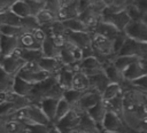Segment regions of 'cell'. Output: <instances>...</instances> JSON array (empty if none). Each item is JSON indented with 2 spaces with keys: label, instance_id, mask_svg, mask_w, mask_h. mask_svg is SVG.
<instances>
[{
  "label": "cell",
  "instance_id": "obj_13",
  "mask_svg": "<svg viewBox=\"0 0 147 133\" xmlns=\"http://www.w3.org/2000/svg\"><path fill=\"white\" fill-rule=\"evenodd\" d=\"M74 75H75V71L72 70V68H71L70 65H64V66L61 69V71L56 75V76H57V81H59L60 86H61L64 91L71 88Z\"/></svg>",
  "mask_w": 147,
  "mask_h": 133
},
{
  "label": "cell",
  "instance_id": "obj_9",
  "mask_svg": "<svg viewBox=\"0 0 147 133\" xmlns=\"http://www.w3.org/2000/svg\"><path fill=\"white\" fill-rule=\"evenodd\" d=\"M91 32L101 34V36H103V37H106V38H108V39H110V40H114V39L117 37V34H118L119 32H122V31H119V30H118L115 25H113L111 23H108V22H105V21L101 19V21L93 28V30H92Z\"/></svg>",
  "mask_w": 147,
  "mask_h": 133
},
{
  "label": "cell",
  "instance_id": "obj_7",
  "mask_svg": "<svg viewBox=\"0 0 147 133\" xmlns=\"http://www.w3.org/2000/svg\"><path fill=\"white\" fill-rule=\"evenodd\" d=\"M101 127L107 131H110V132L121 133L124 127V120L122 119V116H119L118 114H116L111 110H108L105 116V119L101 124Z\"/></svg>",
  "mask_w": 147,
  "mask_h": 133
},
{
  "label": "cell",
  "instance_id": "obj_44",
  "mask_svg": "<svg viewBox=\"0 0 147 133\" xmlns=\"http://www.w3.org/2000/svg\"><path fill=\"white\" fill-rule=\"evenodd\" d=\"M34 1H46V0H34Z\"/></svg>",
  "mask_w": 147,
  "mask_h": 133
},
{
  "label": "cell",
  "instance_id": "obj_30",
  "mask_svg": "<svg viewBox=\"0 0 147 133\" xmlns=\"http://www.w3.org/2000/svg\"><path fill=\"white\" fill-rule=\"evenodd\" d=\"M14 79H15V76L7 73L2 69V66L0 65V91L11 89L13 84H14Z\"/></svg>",
  "mask_w": 147,
  "mask_h": 133
},
{
  "label": "cell",
  "instance_id": "obj_40",
  "mask_svg": "<svg viewBox=\"0 0 147 133\" xmlns=\"http://www.w3.org/2000/svg\"><path fill=\"white\" fill-rule=\"evenodd\" d=\"M63 133H79V130H78V127L77 128H71V130H68Z\"/></svg>",
  "mask_w": 147,
  "mask_h": 133
},
{
  "label": "cell",
  "instance_id": "obj_20",
  "mask_svg": "<svg viewBox=\"0 0 147 133\" xmlns=\"http://www.w3.org/2000/svg\"><path fill=\"white\" fill-rule=\"evenodd\" d=\"M105 73L107 75V77L109 78V80L111 83H116V84H119V85H124V83L126 81L125 78H124V75L122 71H119L115 65L114 63H109L108 65L105 66Z\"/></svg>",
  "mask_w": 147,
  "mask_h": 133
},
{
  "label": "cell",
  "instance_id": "obj_37",
  "mask_svg": "<svg viewBox=\"0 0 147 133\" xmlns=\"http://www.w3.org/2000/svg\"><path fill=\"white\" fill-rule=\"evenodd\" d=\"M130 84L134 88H137V89H139V91H141V92L147 94V75H144L140 78H138V79H136L133 81H130Z\"/></svg>",
  "mask_w": 147,
  "mask_h": 133
},
{
  "label": "cell",
  "instance_id": "obj_29",
  "mask_svg": "<svg viewBox=\"0 0 147 133\" xmlns=\"http://www.w3.org/2000/svg\"><path fill=\"white\" fill-rule=\"evenodd\" d=\"M36 18H37V21L39 22L40 26H44V25H47V24H49V23H52V22H54V21H57L56 15H55L53 11H51L49 9H47V8L42 9V10L36 16Z\"/></svg>",
  "mask_w": 147,
  "mask_h": 133
},
{
  "label": "cell",
  "instance_id": "obj_1",
  "mask_svg": "<svg viewBox=\"0 0 147 133\" xmlns=\"http://www.w3.org/2000/svg\"><path fill=\"white\" fill-rule=\"evenodd\" d=\"M17 76L31 84H38L45 81L53 75L46 70H42L37 61H28Z\"/></svg>",
  "mask_w": 147,
  "mask_h": 133
},
{
  "label": "cell",
  "instance_id": "obj_34",
  "mask_svg": "<svg viewBox=\"0 0 147 133\" xmlns=\"http://www.w3.org/2000/svg\"><path fill=\"white\" fill-rule=\"evenodd\" d=\"M125 39H126V34L124 33V31H122L113 40V52H114L115 56H117L119 54V52H121V49H122V47H123V45L125 42Z\"/></svg>",
  "mask_w": 147,
  "mask_h": 133
},
{
  "label": "cell",
  "instance_id": "obj_28",
  "mask_svg": "<svg viewBox=\"0 0 147 133\" xmlns=\"http://www.w3.org/2000/svg\"><path fill=\"white\" fill-rule=\"evenodd\" d=\"M23 32L24 30L22 26H16V25H10V24L0 25V34H3V36L18 38Z\"/></svg>",
  "mask_w": 147,
  "mask_h": 133
},
{
  "label": "cell",
  "instance_id": "obj_41",
  "mask_svg": "<svg viewBox=\"0 0 147 133\" xmlns=\"http://www.w3.org/2000/svg\"><path fill=\"white\" fill-rule=\"evenodd\" d=\"M141 21L147 25V13H145L144 15H142V17H141Z\"/></svg>",
  "mask_w": 147,
  "mask_h": 133
},
{
  "label": "cell",
  "instance_id": "obj_23",
  "mask_svg": "<svg viewBox=\"0 0 147 133\" xmlns=\"http://www.w3.org/2000/svg\"><path fill=\"white\" fill-rule=\"evenodd\" d=\"M41 50H42L44 56H46V57H56V58H59L60 48L55 46V44L53 42V40L49 37H47L44 40V42L41 44Z\"/></svg>",
  "mask_w": 147,
  "mask_h": 133
},
{
  "label": "cell",
  "instance_id": "obj_43",
  "mask_svg": "<svg viewBox=\"0 0 147 133\" xmlns=\"http://www.w3.org/2000/svg\"><path fill=\"white\" fill-rule=\"evenodd\" d=\"M0 55H1V44H0Z\"/></svg>",
  "mask_w": 147,
  "mask_h": 133
},
{
  "label": "cell",
  "instance_id": "obj_22",
  "mask_svg": "<svg viewBox=\"0 0 147 133\" xmlns=\"http://www.w3.org/2000/svg\"><path fill=\"white\" fill-rule=\"evenodd\" d=\"M124 93V88L122 85L119 84H116V83H110L106 88L105 91L102 92V100L103 101H108V100H111V99H115L116 96L121 95Z\"/></svg>",
  "mask_w": 147,
  "mask_h": 133
},
{
  "label": "cell",
  "instance_id": "obj_10",
  "mask_svg": "<svg viewBox=\"0 0 147 133\" xmlns=\"http://www.w3.org/2000/svg\"><path fill=\"white\" fill-rule=\"evenodd\" d=\"M37 62H38L39 66L42 70H46V71L51 72L52 75H57L61 71V69L64 66L62 64V62L59 58H56V57H46V56H42Z\"/></svg>",
  "mask_w": 147,
  "mask_h": 133
},
{
  "label": "cell",
  "instance_id": "obj_6",
  "mask_svg": "<svg viewBox=\"0 0 147 133\" xmlns=\"http://www.w3.org/2000/svg\"><path fill=\"white\" fill-rule=\"evenodd\" d=\"M80 117H82V114H79L78 111L71 108V110L64 117H62L59 122H56L54 125L60 130L61 133H63L68 130L77 128L80 123Z\"/></svg>",
  "mask_w": 147,
  "mask_h": 133
},
{
  "label": "cell",
  "instance_id": "obj_11",
  "mask_svg": "<svg viewBox=\"0 0 147 133\" xmlns=\"http://www.w3.org/2000/svg\"><path fill=\"white\" fill-rule=\"evenodd\" d=\"M18 47L23 49H41V44L34 38L33 33L30 31H24L18 38Z\"/></svg>",
  "mask_w": 147,
  "mask_h": 133
},
{
  "label": "cell",
  "instance_id": "obj_36",
  "mask_svg": "<svg viewBox=\"0 0 147 133\" xmlns=\"http://www.w3.org/2000/svg\"><path fill=\"white\" fill-rule=\"evenodd\" d=\"M52 125H53V124H52ZM52 125H41V124L28 125L25 133H48Z\"/></svg>",
  "mask_w": 147,
  "mask_h": 133
},
{
  "label": "cell",
  "instance_id": "obj_3",
  "mask_svg": "<svg viewBox=\"0 0 147 133\" xmlns=\"http://www.w3.org/2000/svg\"><path fill=\"white\" fill-rule=\"evenodd\" d=\"M118 55H129V56H136L139 58L146 57L147 56V42L136 40L126 36L125 42Z\"/></svg>",
  "mask_w": 147,
  "mask_h": 133
},
{
  "label": "cell",
  "instance_id": "obj_33",
  "mask_svg": "<svg viewBox=\"0 0 147 133\" xmlns=\"http://www.w3.org/2000/svg\"><path fill=\"white\" fill-rule=\"evenodd\" d=\"M59 60L62 62L63 65H71V64H74V63H76V61H75V58H74V56H72V54H71V52H70L68 48H65L64 46L60 48Z\"/></svg>",
  "mask_w": 147,
  "mask_h": 133
},
{
  "label": "cell",
  "instance_id": "obj_26",
  "mask_svg": "<svg viewBox=\"0 0 147 133\" xmlns=\"http://www.w3.org/2000/svg\"><path fill=\"white\" fill-rule=\"evenodd\" d=\"M3 24L21 26V17L15 15L10 9H7L5 11H0V25H3Z\"/></svg>",
  "mask_w": 147,
  "mask_h": 133
},
{
  "label": "cell",
  "instance_id": "obj_31",
  "mask_svg": "<svg viewBox=\"0 0 147 133\" xmlns=\"http://www.w3.org/2000/svg\"><path fill=\"white\" fill-rule=\"evenodd\" d=\"M21 26L23 28L24 31H30V32H32L33 30L40 28V24H39V22L37 21L36 16L30 15V16H26V17L21 18Z\"/></svg>",
  "mask_w": 147,
  "mask_h": 133
},
{
  "label": "cell",
  "instance_id": "obj_18",
  "mask_svg": "<svg viewBox=\"0 0 147 133\" xmlns=\"http://www.w3.org/2000/svg\"><path fill=\"white\" fill-rule=\"evenodd\" d=\"M107 111H108V109H107V107H106V104H105V102H103V100H102L101 102H99V103L95 104L94 107L90 108L86 112H87V115H88L99 126H101V124H102V122H103V119H105V116H106Z\"/></svg>",
  "mask_w": 147,
  "mask_h": 133
},
{
  "label": "cell",
  "instance_id": "obj_27",
  "mask_svg": "<svg viewBox=\"0 0 147 133\" xmlns=\"http://www.w3.org/2000/svg\"><path fill=\"white\" fill-rule=\"evenodd\" d=\"M71 110V104L64 99L61 97L57 102V107H56V111H55V117L53 120V124H55L56 122H59L62 117H64L69 111Z\"/></svg>",
  "mask_w": 147,
  "mask_h": 133
},
{
  "label": "cell",
  "instance_id": "obj_17",
  "mask_svg": "<svg viewBox=\"0 0 147 133\" xmlns=\"http://www.w3.org/2000/svg\"><path fill=\"white\" fill-rule=\"evenodd\" d=\"M123 75H124L125 80H127V81H133V80H136V79H138V78H140L141 76L147 75V73H146V71H145L142 64L140 63V60H138V61H136L134 63H132V64L123 72Z\"/></svg>",
  "mask_w": 147,
  "mask_h": 133
},
{
  "label": "cell",
  "instance_id": "obj_35",
  "mask_svg": "<svg viewBox=\"0 0 147 133\" xmlns=\"http://www.w3.org/2000/svg\"><path fill=\"white\" fill-rule=\"evenodd\" d=\"M29 5L30 13L32 16H37L42 9L46 8V1H34V0H25Z\"/></svg>",
  "mask_w": 147,
  "mask_h": 133
},
{
  "label": "cell",
  "instance_id": "obj_8",
  "mask_svg": "<svg viewBox=\"0 0 147 133\" xmlns=\"http://www.w3.org/2000/svg\"><path fill=\"white\" fill-rule=\"evenodd\" d=\"M79 66H80V71H83L88 77L96 75L101 71H105L103 65L100 63V61L95 56H88L83 58L79 62Z\"/></svg>",
  "mask_w": 147,
  "mask_h": 133
},
{
  "label": "cell",
  "instance_id": "obj_19",
  "mask_svg": "<svg viewBox=\"0 0 147 133\" xmlns=\"http://www.w3.org/2000/svg\"><path fill=\"white\" fill-rule=\"evenodd\" d=\"M71 88H75L77 91H87V89H90L91 88V84H90L88 76H86L83 71L75 72Z\"/></svg>",
  "mask_w": 147,
  "mask_h": 133
},
{
  "label": "cell",
  "instance_id": "obj_12",
  "mask_svg": "<svg viewBox=\"0 0 147 133\" xmlns=\"http://www.w3.org/2000/svg\"><path fill=\"white\" fill-rule=\"evenodd\" d=\"M34 87V84H31L24 79H22L21 77L18 76H15V79H14V84H13V91L21 95V96H25L28 97L31 93H32V89Z\"/></svg>",
  "mask_w": 147,
  "mask_h": 133
},
{
  "label": "cell",
  "instance_id": "obj_4",
  "mask_svg": "<svg viewBox=\"0 0 147 133\" xmlns=\"http://www.w3.org/2000/svg\"><path fill=\"white\" fill-rule=\"evenodd\" d=\"M25 63L26 61L20 56H13V55L5 57L0 56V65L7 73L11 76H17L18 72L22 70V68L25 65Z\"/></svg>",
  "mask_w": 147,
  "mask_h": 133
},
{
  "label": "cell",
  "instance_id": "obj_15",
  "mask_svg": "<svg viewBox=\"0 0 147 133\" xmlns=\"http://www.w3.org/2000/svg\"><path fill=\"white\" fill-rule=\"evenodd\" d=\"M90 78V84H91V88L98 91L99 93L102 94V92L105 91V88L111 83L109 80V78L107 77V75L105 73V71H101L96 75H93Z\"/></svg>",
  "mask_w": 147,
  "mask_h": 133
},
{
  "label": "cell",
  "instance_id": "obj_16",
  "mask_svg": "<svg viewBox=\"0 0 147 133\" xmlns=\"http://www.w3.org/2000/svg\"><path fill=\"white\" fill-rule=\"evenodd\" d=\"M60 99L57 97H44L38 104L40 105V108L42 109V111L45 112V115L49 118V120L53 124L54 117H55V111H56V107H57V102Z\"/></svg>",
  "mask_w": 147,
  "mask_h": 133
},
{
  "label": "cell",
  "instance_id": "obj_24",
  "mask_svg": "<svg viewBox=\"0 0 147 133\" xmlns=\"http://www.w3.org/2000/svg\"><path fill=\"white\" fill-rule=\"evenodd\" d=\"M139 57H136V56H129V55H118L115 57L114 60V65L122 72H124L132 63H134L136 61H138Z\"/></svg>",
  "mask_w": 147,
  "mask_h": 133
},
{
  "label": "cell",
  "instance_id": "obj_21",
  "mask_svg": "<svg viewBox=\"0 0 147 133\" xmlns=\"http://www.w3.org/2000/svg\"><path fill=\"white\" fill-rule=\"evenodd\" d=\"M63 26L65 28V30L69 31H74V32H90L87 26L85 25V23L83 21L79 19V17H75V18H68L64 21H61Z\"/></svg>",
  "mask_w": 147,
  "mask_h": 133
},
{
  "label": "cell",
  "instance_id": "obj_2",
  "mask_svg": "<svg viewBox=\"0 0 147 133\" xmlns=\"http://www.w3.org/2000/svg\"><path fill=\"white\" fill-rule=\"evenodd\" d=\"M101 101H102L101 93H99L95 89L90 88V89H87V91L84 92V94L80 96V99L77 101V103H75L71 108L75 109L76 111H78L79 114H84L90 108L94 107L95 104H98Z\"/></svg>",
  "mask_w": 147,
  "mask_h": 133
},
{
  "label": "cell",
  "instance_id": "obj_39",
  "mask_svg": "<svg viewBox=\"0 0 147 133\" xmlns=\"http://www.w3.org/2000/svg\"><path fill=\"white\" fill-rule=\"evenodd\" d=\"M133 3L142 13V15L145 13H147V0H133Z\"/></svg>",
  "mask_w": 147,
  "mask_h": 133
},
{
  "label": "cell",
  "instance_id": "obj_25",
  "mask_svg": "<svg viewBox=\"0 0 147 133\" xmlns=\"http://www.w3.org/2000/svg\"><path fill=\"white\" fill-rule=\"evenodd\" d=\"M9 9H10L15 15H17V16L21 17V18L31 15L29 5H28V2H26L25 0H18V1L14 2Z\"/></svg>",
  "mask_w": 147,
  "mask_h": 133
},
{
  "label": "cell",
  "instance_id": "obj_14",
  "mask_svg": "<svg viewBox=\"0 0 147 133\" xmlns=\"http://www.w3.org/2000/svg\"><path fill=\"white\" fill-rule=\"evenodd\" d=\"M0 44H1V55H0L1 57L11 55V53L18 47L17 38L3 36V34H0Z\"/></svg>",
  "mask_w": 147,
  "mask_h": 133
},
{
  "label": "cell",
  "instance_id": "obj_42",
  "mask_svg": "<svg viewBox=\"0 0 147 133\" xmlns=\"http://www.w3.org/2000/svg\"><path fill=\"white\" fill-rule=\"evenodd\" d=\"M99 127H100V132H99V133H115V132H110V131H107V130L102 128L101 126H99Z\"/></svg>",
  "mask_w": 147,
  "mask_h": 133
},
{
  "label": "cell",
  "instance_id": "obj_32",
  "mask_svg": "<svg viewBox=\"0 0 147 133\" xmlns=\"http://www.w3.org/2000/svg\"><path fill=\"white\" fill-rule=\"evenodd\" d=\"M84 92L85 91H77L75 88H69V89H65L63 92V96L62 97H64L72 107L75 103H77V101L80 99V96L84 94Z\"/></svg>",
  "mask_w": 147,
  "mask_h": 133
},
{
  "label": "cell",
  "instance_id": "obj_38",
  "mask_svg": "<svg viewBox=\"0 0 147 133\" xmlns=\"http://www.w3.org/2000/svg\"><path fill=\"white\" fill-rule=\"evenodd\" d=\"M32 33H33L34 38H36L40 44H42V42H44V40L47 38V34H46L45 30H44L41 26H40V28H38V29H36V30H33V31H32Z\"/></svg>",
  "mask_w": 147,
  "mask_h": 133
},
{
  "label": "cell",
  "instance_id": "obj_5",
  "mask_svg": "<svg viewBox=\"0 0 147 133\" xmlns=\"http://www.w3.org/2000/svg\"><path fill=\"white\" fill-rule=\"evenodd\" d=\"M124 33L129 38L147 42V25L141 19L140 21H131L126 25Z\"/></svg>",
  "mask_w": 147,
  "mask_h": 133
}]
</instances>
